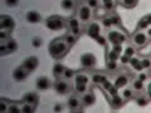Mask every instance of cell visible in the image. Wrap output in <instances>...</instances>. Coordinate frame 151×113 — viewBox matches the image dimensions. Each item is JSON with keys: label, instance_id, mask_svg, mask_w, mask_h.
<instances>
[{"label": "cell", "instance_id": "cell-32", "mask_svg": "<svg viewBox=\"0 0 151 113\" xmlns=\"http://www.w3.org/2000/svg\"><path fill=\"white\" fill-rule=\"evenodd\" d=\"M10 30H0V43H4V41L10 39Z\"/></svg>", "mask_w": 151, "mask_h": 113}, {"label": "cell", "instance_id": "cell-49", "mask_svg": "<svg viewBox=\"0 0 151 113\" xmlns=\"http://www.w3.org/2000/svg\"><path fill=\"white\" fill-rule=\"evenodd\" d=\"M18 1H19V0H5V4H6V5L8 6H15L17 5V4H18Z\"/></svg>", "mask_w": 151, "mask_h": 113}, {"label": "cell", "instance_id": "cell-7", "mask_svg": "<svg viewBox=\"0 0 151 113\" xmlns=\"http://www.w3.org/2000/svg\"><path fill=\"white\" fill-rule=\"evenodd\" d=\"M15 26V20L9 15L0 16V30H13Z\"/></svg>", "mask_w": 151, "mask_h": 113}, {"label": "cell", "instance_id": "cell-13", "mask_svg": "<svg viewBox=\"0 0 151 113\" xmlns=\"http://www.w3.org/2000/svg\"><path fill=\"white\" fill-rule=\"evenodd\" d=\"M100 30H101L100 24H98V23H96V21H93V23H91V24L88 25V28H87V35H88L89 38H92V39H96V38L100 35Z\"/></svg>", "mask_w": 151, "mask_h": 113}, {"label": "cell", "instance_id": "cell-4", "mask_svg": "<svg viewBox=\"0 0 151 113\" xmlns=\"http://www.w3.org/2000/svg\"><path fill=\"white\" fill-rule=\"evenodd\" d=\"M149 39L150 38L147 36V34L144 33L142 30H137L134 35H132V43H134L135 46H139V48H142L144 45L147 44Z\"/></svg>", "mask_w": 151, "mask_h": 113}, {"label": "cell", "instance_id": "cell-52", "mask_svg": "<svg viewBox=\"0 0 151 113\" xmlns=\"http://www.w3.org/2000/svg\"><path fill=\"white\" fill-rule=\"evenodd\" d=\"M146 34H147L149 38H151V26L149 28V29H146Z\"/></svg>", "mask_w": 151, "mask_h": 113}, {"label": "cell", "instance_id": "cell-22", "mask_svg": "<svg viewBox=\"0 0 151 113\" xmlns=\"http://www.w3.org/2000/svg\"><path fill=\"white\" fill-rule=\"evenodd\" d=\"M81 102L82 101H79V98L78 97H69V99L67 102V104L69 107V109H72V111H76V109H78L79 107H81Z\"/></svg>", "mask_w": 151, "mask_h": 113}, {"label": "cell", "instance_id": "cell-21", "mask_svg": "<svg viewBox=\"0 0 151 113\" xmlns=\"http://www.w3.org/2000/svg\"><path fill=\"white\" fill-rule=\"evenodd\" d=\"M129 83V77L127 75H125V74H120L119 77L116 78V81H115V86L117 87V88H125L126 87V84Z\"/></svg>", "mask_w": 151, "mask_h": 113}, {"label": "cell", "instance_id": "cell-48", "mask_svg": "<svg viewBox=\"0 0 151 113\" xmlns=\"http://www.w3.org/2000/svg\"><path fill=\"white\" fill-rule=\"evenodd\" d=\"M146 93H147V97L151 98V79H149L146 84Z\"/></svg>", "mask_w": 151, "mask_h": 113}, {"label": "cell", "instance_id": "cell-26", "mask_svg": "<svg viewBox=\"0 0 151 113\" xmlns=\"http://www.w3.org/2000/svg\"><path fill=\"white\" fill-rule=\"evenodd\" d=\"M20 108H22V113H34L35 111V106L29 104V103H25V102L22 103Z\"/></svg>", "mask_w": 151, "mask_h": 113}, {"label": "cell", "instance_id": "cell-14", "mask_svg": "<svg viewBox=\"0 0 151 113\" xmlns=\"http://www.w3.org/2000/svg\"><path fill=\"white\" fill-rule=\"evenodd\" d=\"M96 102V96L93 91H87L84 94H82V104L83 106H92Z\"/></svg>", "mask_w": 151, "mask_h": 113}, {"label": "cell", "instance_id": "cell-27", "mask_svg": "<svg viewBox=\"0 0 151 113\" xmlns=\"http://www.w3.org/2000/svg\"><path fill=\"white\" fill-rule=\"evenodd\" d=\"M150 28V23L147 20V18H142L141 20L139 21V24H137V30H145V29H149Z\"/></svg>", "mask_w": 151, "mask_h": 113}, {"label": "cell", "instance_id": "cell-51", "mask_svg": "<svg viewBox=\"0 0 151 113\" xmlns=\"http://www.w3.org/2000/svg\"><path fill=\"white\" fill-rule=\"evenodd\" d=\"M62 109H63V108H62V104H55V106H54V112H55V113L62 112Z\"/></svg>", "mask_w": 151, "mask_h": 113}, {"label": "cell", "instance_id": "cell-18", "mask_svg": "<svg viewBox=\"0 0 151 113\" xmlns=\"http://www.w3.org/2000/svg\"><path fill=\"white\" fill-rule=\"evenodd\" d=\"M101 87H102L103 89H105V91H106L108 94H110L111 97L116 96V94H117V91H119V88H117V87L115 86V84H112L111 82H108V81H106L105 83L102 84Z\"/></svg>", "mask_w": 151, "mask_h": 113}, {"label": "cell", "instance_id": "cell-41", "mask_svg": "<svg viewBox=\"0 0 151 113\" xmlns=\"http://www.w3.org/2000/svg\"><path fill=\"white\" fill-rule=\"evenodd\" d=\"M102 3H103V6H105L106 10H112L113 5H115L113 0H102Z\"/></svg>", "mask_w": 151, "mask_h": 113}, {"label": "cell", "instance_id": "cell-19", "mask_svg": "<svg viewBox=\"0 0 151 113\" xmlns=\"http://www.w3.org/2000/svg\"><path fill=\"white\" fill-rule=\"evenodd\" d=\"M126 99H124V97L122 96H119V94H116V96H113L111 99H110V103L113 108H121L124 107Z\"/></svg>", "mask_w": 151, "mask_h": 113}, {"label": "cell", "instance_id": "cell-39", "mask_svg": "<svg viewBox=\"0 0 151 113\" xmlns=\"http://www.w3.org/2000/svg\"><path fill=\"white\" fill-rule=\"evenodd\" d=\"M136 4H137V0H122V5H124L125 8H135Z\"/></svg>", "mask_w": 151, "mask_h": 113}, {"label": "cell", "instance_id": "cell-3", "mask_svg": "<svg viewBox=\"0 0 151 113\" xmlns=\"http://www.w3.org/2000/svg\"><path fill=\"white\" fill-rule=\"evenodd\" d=\"M107 40L112 45H122L126 41V34L121 30H110L107 33Z\"/></svg>", "mask_w": 151, "mask_h": 113}, {"label": "cell", "instance_id": "cell-15", "mask_svg": "<svg viewBox=\"0 0 151 113\" xmlns=\"http://www.w3.org/2000/svg\"><path fill=\"white\" fill-rule=\"evenodd\" d=\"M74 84H87L88 86V82H89V77L87 73L84 72H78L76 73L74 75Z\"/></svg>", "mask_w": 151, "mask_h": 113}, {"label": "cell", "instance_id": "cell-43", "mask_svg": "<svg viewBox=\"0 0 151 113\" xmlns=\"http://www.w3.org/2000/svg\"><path fill=\"white\" fill-rule=\"evenodd\" d=\"M43 44V40H42V38H33V40H32V45L34 46V48H39V46Z\"/></svg>", "mask_w": 151, "mask_h": 113}, {"label": "cell", "instance_id": "cell-6", "mask_svg": "<svg viewBox=\"0 0 151 113\" xmlns=\"http://www.w3.org/2000/svg\"><path fill=\"white\" fill-rule=\"evenodd\" d=\"M96 63H97V59L94 54L92 53H84L81 55V64L83 68H87V69H91L96 67Z\"/></svg>", "mask_w": 151, "mask_h": 113}, {"label": "cell", "instance_id": "cell-12", "mask_svg": "<svg viewBox=\"0 0 151 113\" xmlns=\"http://www.w3.org/2000/svg\"><path fill=\"white\" fill-rule=\"evenodd\" d=\"M28 74H29V72L23 67V65H20V67H17L15 69H14L13 72V78L15 79L17 82H22L24 81V79L28 77Z\"/></svg>", "mask_w": 151, "mask_h": 113}, {"label": "cell", "instance_id": "cell-34", "mask_svg": "<svg viewBox=\"0 0 151 113\" xmlns=\"http://www.w3.org/2000/svg\"><path fill=\"white\" fill-rule=\"evenodd\" d=\"M102 25L105 28H111V26H115L113 24V20H112V16L111 15H107L102 19Z\"/></svg>", "mask_w": 151, "mask_h": 113}, {"label": "cell", "instance_id": "cell-33", "mask_svg": "<svg viewBox=\"0 0 151 113\" xmlns=\"http://www.w3.org/2000/svg\"><path fill=\"white\" fill-rule=\"evenodd\" d=\"M147 103H149V98L147 97H144V96L136 97V104H137L139 107H146L147 106Z\"/></svg>", "mask_w": 151, "mask_h": 113}, {"label": "cell", "instance_id": "cell-23", "mask_svg": "<svg viewBox=\"0 0 151 113\" xmlns=\"http://www.w3.org/2000/svg\"><path fill=\"white\" fill-rule=\"evenodd\" d=\"M65 72V67L62 64V63H55L54 67H53V75L57 78L59 77H63V74Z\"/></svg>", "mask_w": 151, "mask_h": 113}, {"label": "cell", "instance_id": "cell-44", "mask_svg": "<svg viewBox=\"0 0 151 113\" xmlns=\"http://www.w3.org/2000/svg\"><path fill=\"white\" fill-rule=\"evenodd\" d=\"M141 64H142V68H150L151 67V59L145 56V58H141Z\"/></svg>", "mask_w": 151, "mask_h": 113}, {"label": "cell", "instance_id": "cell-2", "mask_svg": "<svg viewBox=\"0 0 151 113\" xmlns=\"http://www.w3.org/2000/svg\"><path fill=\"white\" fill-rule=\"evenodd\" d=\"M45 25L49 30L57 31V30H60V29H63V28L67 26V21L58 15H53V16H49L45 20Z\"/></svg>", "mask_w": 151, "mask_h": 113}, {"label": "cell", "instance_id": "cell-45", "mask_svg": "<svg viewBox=\"0 0 151 113\" xmlns=\"http://www.w3.org/2000/svg\"><path fill=\"white\" fill-rule=\"evenodd\" d=\"M94 40H96L98 44H101L102 46H105V45H106V41H107V38H106V36H102V35L100 34Z\"/></svg>", "mask_w": 151, "mask_h": 113}, {"label": "cell", "instance_id": "cell-16", "mask_svg": "<svg viewBox=\"0 0 151 113\" xmlns=\"http://www.w3.org/2000/svg\"><path fill=\"white\" fill-rule=\"evenodd\" d=\"M50 87V82L47 77H39L37 79V88L39 91H47Z\"/></svg>", "mask_w": 151, "mask_h": 113}, {"label": "cell", "instance_id": "cell-30", "mask_svg": "<svg viewBox=\"0 0 151 113\" xmlns=\"http://www.w3.org/2000/svg\"><path fill=\"white\" fill-rule=\"evenodd\" d=\"M122 97H124V99H130V98L134 97V89L132 88H124L122 89Z\"/></svg>", "mask_w": 151, "mask_h": 113}, {"label": "cell", "instance_id": "cell-50", "mask_svg": "<svg viewBox=\"0 0 151 113\" xmlns=\"http://www.w3.org/2000/svg\"><path fill=\"white\" fill-rule=\"evenodd\" d=\"M120 59H121V63H122V64H126V63H129V62H130V59H131V58H129V56L125 55V54H122V55L120 56Z\"/></svg>", "mask_w": 151, "mask_h": 113}, {"label": "cell", "instance_id": "cell-35", "mask_svg": "<svg viewBox=\"0 0 151 113\" xmlns=\"http://www.w3.org/2000/svg\"><path fill=\"white\" fill-rule=\"evenodd\" d=\"M62 8L64 10H70L74 8V0H62Z\"/></svg>", "mask_w": 151, "mask_h": 113}, {"label": "cell", "instance_id": "cell-11", "mask_svg": "<svg viewBox=\"0 0 151 113\" xmlns=\"http://www.w3.org/2000/svg\"><path fill=\"white\" fill-rule=\"evenodd\" d=\"M38 64H39V62H38V58L34 55H32V56H28V58L23 62V67H24L28 72L32 73V72H34V70L37 69L38 67Z\"/></svg>", "mask_w": 151, "mask_h": 113}, {"label": "cell", "instance_id": "cell-10", "mask_svg": "<svg viewBox=\"0 0 151 113\" xmlns=\"http://www.w3.org/2000/svg\"><path fill=\"white\" fill-rule=\"evenodd\" d=\"M54 89L59 94H67L70 91V84L67 79H58L54 84Z\"/></svg>", "mask_w": 151, "mask_h": 113}, {"label": "cell", "instance_id": "cell-5", "mask_svg": "<svg viewBox=\"0 0 151 113\" xmlns=\"http://www.w3.org/2000/svg\"><path fill=\"white\" fill-rule=\"evenodd\" d=\"M18 48V43L14 39H9L4 43H0V54L5 55V54H10L13 51H15Z\"/></svg>", "mask_w": 151, "mask_h": 113}, {"label": "cell", "instance_id": "cell-25", "mask_svg": "<svg viewBox=\"0 0 151 113\" xmlns=\"http://www.w3.org/2000/svg\"><path fill=\"white\" fill-rule=\"evenodd\" d=\"M24 102L25 103H29V104H33V106H37L38 103V96L35 93H27L24 96Z\"/></svg>", "mask_w": 151, "mask_h": 113}, {"label": "cell", "instance_id": "cell-53", "mask_svg": "<svg viewBox=\"0 0 151 113\" xmlns=\"http://www.w3.org/2000/svg\"><path fill=\"white\" fill-rule=\"evenodd\" d=\"M73 113H83V111H81V108H78V109L73 111Z\"/></svg>", "mask_w": 151, "mask_h": 113}, {"label": "cell", "instance_id": "cell-37", "mask_svg": "<svg viewBox=\"0 0 151 113\" xmlns=\"http://www.w3.org/2000/svg\"><path fill=\"white\" fill-rule=\"evenodd\" d=\"M9 106H10V102H8L6 99H1L0 102V112L1 113H8V109H9Z\"/></svg>", "mask_w": 151, "mask_h": 113}, {"label": "cell", "instance_id": "cell-47", "mask_svg": "<svg viewBox=\"0 0 151 113\" xmlns=\"http://www.w3.org/2000/svg\"><path fill=\"white\" fill-rule=\"evenodd\" d=\"M137 79H140L141 82H146L149 79V75H147V73H145V72H140V74L137 75Z\"/></svg>", "mask_w": 151, "mask_h": 113}, {"label": "cell", "instance_id": "cell-24", "mask_svg": "<svg viewBox=\"0 0 151 113\" xmlns=\"http://www.w3.org/2000/svg\"><path fill=\"white\" fill-rule=\"evenodd\" d=\"M129 63H130L131 67L136 70V72H141V70L144 69V68H142V64H141V59L136 58V56H132Z\"/></svg>", "mask_w": 151, "mask_h": 113}, {"label": "cell", "instance_id": "cell-40", "mask_svg": "<svg viewBox=\"0 0 151 113\" xmlns=\"http://www.w3.org/2000/svg\"><path fill=\"white\" fill-rule=\"evenodd\" d=\"M74 75H76V73L73 72L72 69H67V68H65V72H64V74H63V78H64V79L69 81V79L74 78Z\"/></svg>", "mask_w": 151, "mask_h": 113}, {"label": "cell", "instance_id": "cell-28", "mask_svg": "<svg viewBox=\"0 0 151 113\" xmlns=\"http://www.w3.org/2000/svg\"><path fill=\"white\" fill-rule=\"evenodd\" d=\"M63 39H64V41H65V43H67L69 46H72V45L76 43V40H77V36L73 35V34H70V33H68V34H65V35L63 36Z\"/></svg>", "mask_w": 151, "mask_h": 113}, {"label": "cell", "instance_id": "cell-9", "mask_svg": "<svg viewBox=\"0 0 151 113\" xmlns=\"http://www.w3.org/2000/svg\"><path fill=\"white\" fill-rule=\"evenodd\" d=\"M78 19L82 23H88L91 20V8L88 5H81L78 8Z\"/></svg>", "mask_w": 151, "mask_h": 113}, {"label": "cell", "instance_id": "cell-17", "mask_svg": "<svg viewBox=\"0 0 151 113\" xmlns=\"http://www.w3.org/2000/svg\"><path fill=\"white\" fill-rule=\"evenodd\" d=\"M42 20V15L38 11H28L27 13V21L30 24H37Z\"/></svg>", "mask_w": 151, "mask_h": 113}, {"label": "cell", "instance_id": "cell-42", "mask_svg": "<svg viewBox=\"0 0 151 113\" xmlns=\"http://www.w3.org/2000/svg\"><path fill=\"white\" fill-rule=\"evenodd\" d=\"M86 5H88L91 9H96L100 6V3H98V0H86Z\"/></svg>", "mask_w": 151, "mask_h": 113}, {"label": "cell", "instance_id": "cell-8", "mask_svg": "<svg viewBox=\"0 0 151 113\" xmlns=\"http://www.w3.org/2000/svg\"><path fill=\"white\" fill-rule=\"evenodd\" d=\"M67 28L69 29L70 34L78 36L79 33H81V24H79V19H77V18H69L67 20Z\"/></svg>", "mask_w": 151, "mask_h": 113}, {"label": "cell", "instance_id": "cell-20", "mask_svg": "<svg viewBox=\"0 0 151 113\" xmlns=\"http://www.w3.org/2000/svg\"><path fill=\"white\" fill-rule=\"evenodd\" d=\"M91 81L93 84H96V86H102V84L107 81V75L103 73H96L91 77Z\"/></svg>", "mask_w": 151, "mask_h": 113}, {"label": "cell", "instance_id": "cell-38", "mask_svg": "<svg viewBox=\"0 0 151 113\" xmlns=\"http://www.w3.org/2000/svg\"><path fill=\"white\" fill-rule=\"evenodd\" d=\"M135 53H136V50H135V48L134 46H126L125 48V50H124V54L125 55H127L129 58H132V56H135Z\"/></svg>", "mask_w": 151, "mask_h": 113}, {"label": "cell", "instance_id": "cell-31", "mask_svg": "<svg viewBox=\"0 0 151 113\" xmlns=\"http://www.w3.org/2000/svg\"><path fill=\"white\" fill-rule=\"evenodd\" d=\"M74 91L78 94H84L88 91L87 84H74Z\"/></svg>", "mask_w": 151, "mask_h": 113}, {"label": "cell", "instance_id": "cell-1", "mask_svg": "<svg viewBox=\"0 0 151 113\" xmlns=\"http://www.w3.org/2000/svg\"><path fill=\"white\" fill-rule=\"evenodd\" d=\"M69 48L70 46L65 43L63 38H58V39H54L53 41H50L48 51H49L50 56L58 59V58H62V56L68 51Z\"/></svg>", "mask_w": 151, "mask_h": 113}, {"label": "cell", "instance_id": "cell-36", "mask_svg": "<svg viewBox=\"0 0 151 113\" xmlns=\"http://www.w3.org/2000/svg\"><path fill=\"white\" fill-rule=\"evenodd\" d=\"M8 113H22V108L19 104H17V103H10Z\"/></svg>", "mask_w": 151, "mask_h": 113}, {"label": "cell", "instance_id": "cell-29", "mask_svg": "<svg viewBox=\"0 0 151 113\" xmlns=\"http://www.w3.org/2000/svg\"><path fill=\"white\" fill-rule=\"evenodd\" d=\"M132 89H134L135 92H141L144 89V82H141L140 79H135V81L132 82Z\"/></svg>", "mask_w": 151, "mask_h": 113}, {"label": "cell", "instance_id": "cell-46", "mask_svg": "<svg viewBox=\"0 0 151 113\" xmlns=\"http://www.w3.org/2000/svg\"><path fill=\"white\" fill-rule=\"evenodd\" d=\"M107 69L108 70H116L117 69V62H110V60H107Z\"/></svg>", "mask_w": 151, "mask_h": 113}]
</instances>
